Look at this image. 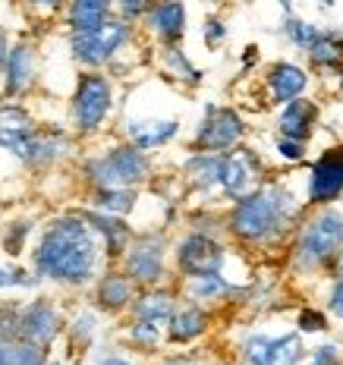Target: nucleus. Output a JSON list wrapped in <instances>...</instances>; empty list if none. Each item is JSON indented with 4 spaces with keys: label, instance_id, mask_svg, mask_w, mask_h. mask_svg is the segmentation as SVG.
<instances>
[{
    "label": "nucleus",
    "instance_id": "nucleus-30",
    "mask_svg": "<svg viewBox=\"0 0 343 365\" xmlns=\"http://www.w3.org/2000/svg\"><path fill=\"white\" fill-rule=\"evenodd\" d=\"M161 70L170 76V79L183 82V86H202V70L186 57V51H183L180 44L161 48Z\"/></svg>",
    "mask_w": 343,
    "mask_h": 365
},
{
    "label": "nucleus",
    "instance_id": "nucleus-45",
    "mask_svg": "<svg viewBox=\"0 0 343 365\" xmlns=\"http://www.w3.org/2000/svg\"><path fill=\"white\" fill-rule=\"evenodd\" d=\"M0 365H10V344L0 346Z\"/></svg>",
    "mask_w": 343,
    "mask_h": 365
},
{
    "label": "nucleus",
    "instance_id": "nucleus-39",
    "mask_svg": "<svg viewBox=\"0 0 343 365\" xmlns=\"http://www.w3.org/2000/svg\"><path fill=\"white\" fill-rule=\"evenodd\" d=\"M306 365H343V346L337 344H322L309 353Z\"/></svg>",
    "mask_w": 343,
    "mask_h": 365
},
{
    "label": "nucleus",
    "instance_id": "nucleus-33",
    "mask_svg": "<svg viewBox=\"0 0 343 365\" xmlns=\"http://www.w3.org/2000/svg\"><path fill=\"white\" fill-rule=\"evenodd\" d=\"M32 230H35V220H29V217L6 224L4 233H0V246H4V252L10 258H19L22 252H26V242H29V237H32Z\"/></svg>",
    "mask_w": 343,
    "mask_h": 365
},
{
    "label": "nucleus",
    "instance_id": "nucleus-21",
    "mask_svg": "<svg viewBox=\"0 0 343 365\" xmlns=\"http://www.w3.org/2000/svg\"><path fill=\"white\" fill-rule=\"evenodd\" d=\"M180 302L183 299H180V293L173 290V287H151V290H139L133 309H129V318L158 324V328L167 331V322L173 318V312H177Z\"/></svg>",
    "mask_w": 343,
    "mask_h": 365
},
{
    "label": "nucleus",
    "instance_id": "nucleus-28",
    "mask_svg": "<svg viewBox=\"0 0 343 365\" xmlns=\"http://www.w3.org/2000/svg\"><path fill=\"white\" fill-rule=\"evenodd\" d=\"M139 202V189H91L88 208L111 217H126Z\"/></svg>",
    "mask_w": 343,
    "mask_h": 365
},
{
    "label": "nucleus",
    "instance_id": "nucleus-26",
    "mask_svg": "<svg viewBox=\"0 0 343 365\" xmlns=\"http://www.w3.org/2000/svg\"><path fill=\"white\" fill-rule=\"evenodd\" d=\"M73 142L66 139L63 133H38L32 142H29L26 155H22V161H26L29 167H51L57 161H63L66 155H70Z\"/></svg>",
    "mask_w": 343,
    "mask_h": 365
},
{
    "label": "nucleus",
    "instance_id": "nucleus-25",
    "mask_svg": "<svg viewBox=\"0 0 343 365\" xmlns=\"http://www.w3.org/2000/svg\"><path fill=\"white\" fill-rule=\"evenodd\" d=\"M63 16L70 35H86L113 19V4L108 0H73L70 6H63Z\"/></svg>",
    "mask_w": 343,
    "mask_h": 365
},
{
    "label": "nucleus",
    "instance_id": "nucleus-41",
    "mask_svg": "<svg viewBox=\"0 0 343 365\" xmlns=\"http://www.w3.org/2000/svg\"><path fill=\"white\" fill-rule=\"evenodd\" d=\"M202 38H205V44H208L211 51L220 48V44L227 41V26H224V19L220 16H208L202 22Z\"/></svg>",
    "mask_w": 343,
    "mask_h": 365
},
{
    "label": "nucleus",
    "instance_id": "nucleus-10",
    "mask_svg": "<svg viewBox=\"0 0 343 365\" xmlns=\"http://www.w3.org/2000/svg\"><path fill=\"white\" fill-rule=\"evenodd\" d=\"M265 182H268V164L255 148L240 145L230 155H224V164H220V195L224 199L236 205L258 192Z\"/></svg>",
    "mask_w": 343,
    "mask_h": 365
},
{
    "label": "nucleus",
    "instance_id": "nucleus-19",
    "mask_svg": "<svg viewBox=\"0 0 343 365\" xmlns=\"http://www.w3.org/2000/svg\"><path fill=\"white\" fill-rule=\"evenodd\" d=\"M180 135V120L173 117H135L126 120V142L135 145L145 155H151L155 148L170 145Z\"/></svg>",
    "mask_w": 343,
    "mask_h": 365
},
{
    "label": "nucleus",
    "instance_id": "nucleus-31",
    "mask_svg": "<svg viewBox=\"0 0 343 365\" xmlns=\"http://www.w3.org/2000/svg\"><path fill=\"white\" fill-rule=\"evenodd\" d=\"M123 340H126V344L133 346V349H139V353H145V356H155L158 349H161V344L167 340V331H164V328H158V324L135 322V318H129Z\"/></svg>",
    "mask_w": 343,
    "mask_h": 365
},
{
    "label": "nucleus",
    "instance_id": "nucleus-17",
    "mask_svg": "<svg viewBox=\"0 0 343 365\" xmlns=\"http://www.w3.org/2000/svg\"><path fill=\"white\" fill-rule=\"evenodd\" d=\"M211 324H215V315H211V309L199 306V302H189L183 299L177 312H173V318L167 322V344L173 346H193L199 344L205 334L211 331Z\"/></svg>",
    "mask_w": 343,
    "mask_h": 365
},
{
    "label": "nucleus",
    "instance_id": "nucleus-47",
    "mask_svg": "<svg viewBox=\"0 0 343 365\" xmlns=\"http://www.w3.org/2000/svg\"><path fill=\"white\" fill-rule=\"evenodd\" d=\"M0 108H4V91H0Z\"/></svg>",
    "mask_w": 343,
    "mask_h": 365
},
{
    "label": "nucleus",
    "instance_id": "nucleus-29",
    "mask_svg": "<svg viewBox=\"0 0 343 365\" xmlns=\"http://www.w3.org/2000/svg\"><path fill=\"white\" fill-rule=\"evenodd\" d=\"M309 359L306 340H302L300 331H287V334H274L271 349L265 356L262 365H302Z\"/></svg>",
    "mask_w": 343,
    "mask_h": 365
},
{
    "label": "nucleus",
    "instance_id": "nucleus-34",
    "mask_svg": "<svg viewBox=\"0 0 343 365\" xmlns=\"http://www.w3.org/2000/svg\"><path fill=\"white\" fill-rule=\"evenodd\" d=\"M19 318H22V302L16 299L0 302V346L19 344Z\"/></svg>",
    "mask_w": 343,
    "mask_h": 365
},
{
    "label": "nucleus",
    "instance_id": "nucleus-3",
    "mask_svg": "<svg viewBox=\"0 0 343 365\" xmlns=\"http://www.w3.org/2000/svg\"><path fill=\"white\" fill-rule=\"evenodd\" d=\"M343 255V208H309L290 246V264L300 274L331 268Z\"/></svg>",
    "mask_w": 343,
    "mask_h": 365
},
{
    "label": "nucleus",
    "instance_id": "nucleus-27",
    "mask_svg": "<svg viewBox=\"0 0 343 365\" xmlns=\"http://www.w3.org/2000/svg\"><path fill=\"white\" fill-rule=\"evenodd\" d=\"M309 66L318 73H340L343 70V35L334 29H322L318 41L309 51Z\"/></svg>",
    "mask_w": 343,
    "mask_h": 365
},
{
    "label": "nucleus",
    "instance_id": "nucleus-14",
    "mask_svg": "<svg viewBox=\"0 0 343 365\" xmlns=\"http://www.w3.org/2000/svg\"><path fill=\"white\" fill-rule=\"evenodd\" d=\"M312 86V76L306 66L293 63V60H277L265 70V88H268V101L277 104V108H287V104L306 98V91Z\"/></svg>",
    "mask_w": 343,
    "mask_h": 365
},
{
    "label": "nucleus",
    "instance_id": "nucleus-6",
    "mask_svg": "<svg viewBox=\"0 0 343 365\" xmlns=\"http://www.w3.org/2000/svg\"><path fill=\"white\" fill-rule=\"evenodd\" d=\"M167 255H173V246L167 242L161 230H145L135 233L129 242L123 262L117 264L120 271L133 280L139 290H151V287H167Z\"/></svg>",
    "mask_w": 343,
    "mask_h": 365
},
{
    "label": "nucleus",
    "instance_id": "nucleus-5",
    "mask_svg": "<svg viewBox=\"0 0 343 365\" xmlns=\"http://www.w3.org/2000/svg\"><path fill=\"white\" fill-rule=\"evenodd\" d=\"M113 113V82L108 73H86L76 76L70 95V123L79 135L101 133L108 117Z\"/></svg>",
    "mask_w": 343,
    "mask_h": 365
},
{
    "label": "nucleus",
    "instance_id": "nucleus-38",
    "mask_svg": "<svg viewBox=\"0 0 343 365\" xmlns=\"http://www.w3.org/2000/svg\"><path fill=\"white\" fill-rule=\"evenodd\" d=\"M274 155L280 158L284 164H302L309 155V145H302V142H293V139H280L274 142Z\"/></svg>",
    "mask_w": 343,
    "mask_h": 365
},
{
    "label": "nucleus",
    "instance_id": "nucleus-2",
    "mask_svg": "<svg viewBox=\"0 0 343 365\" xmlns=\"http://www.w3.org/2000/svg\"><path fill=\"white\" fill-rule=\"evenodd\" d=\"M306 215V199H296L284 182L268 180L249 199L230 205L224 220L227 237L236 240L240 246H271L284 237H296Z\"/></svg>",
    "mask_w": 343,
    "mask_h": 365
},
{
    "label": "nucleus",
    "instance_id": "nucleus-18",
    "mask_svg": "<svg viewBox=\"0 0 343 365\" xmlns=\"http://www.w3.org/2000/svg\"><path fill=\"white\" fill-rule=\"evenodd\" d=\"M82 217L91 224V230L101 237L104 242V258L111 262V268H117L123 262L129 242L135 240V230L126 224V217H111V215H101V211H91V208H79Z\"/></svg>",
    "mask_w": 343,
    "mask_h": 365
},
{
    "label": "nucleus",
    "instance_id": "nucleus-20",
    "mask_svg": "<svg viewBox=\"0 0 343 365\" xmlns=\"http://www.w3.org/2000/svg\"><path fill=\"white\" fill-rule=\"evenodd\" d=\"M186 19L189 13L183 4H151L142 26L161 48H170V44H180L183 35H186Z\"/></svg>",
    "mask_w": 343,
    "mask_h": 365
},
{
    "label": "nucleus",
    "instance_id": "nucleus-11",
    "mask_svg": "<svg viewBox=\"0 0 343 365\" xmlns=\"http://www.w3.org/2000/svg\"><path fill=\"white\" fill-rule=\"evenodd\" d=\"M66 331V318L60 306L51 296H38L32 302H22V318H19V344L48 349L54 346V340Z\"/></svg>",
    "mask_w": 343,
    "mask_h": 365
},
{
    "label": "nucleus",
    "instance_id": "nucleus-12",
    "mask_svg": "<svg viewBox=\"0 0 343 365\" xmlns=\"http://www.w3.org/2000/svg\"><path fill=\"white\" fill-rule=\"evenodd\" d=\"M343 195V145L324 148L306 173V205L309 208H331Z\"/></svg>",
    "mask_w": 343,
    "mask_h": 365
},
{
    "label": "nucleus",
    "instance_id": "nucleus-37",
    "mask_svg": "<svg viewBox=\"0 0 343 365\" xmlns=\"http://www.w3.org/2000/svg\"><path fill=\"white\" fill-rule=\"evenodd\" d=\"M38 287V274L29 268H4L0 264V290H32Z\"/></svg>",
    "mask_w": 343,
    "mask_h": 365
},
{
    "label": "nucleus",
    "instance_id": "nucleus-7",
    "mask_svg": "<svg viewBox=\"0 0 343 365\" xmlns=\"http://www.w3.org/2000/svg\"><path fill=\"white\" fill-rule=\"evenodd\" d=\"M129 41H133V26L113 13V19H108L101 29H95V32L70 35V57L79 66H86V73H104V66H108Z\"/></svg>",
    "mask_w": 343,
    "mask_h": 365
},
{
    "label": "nucleus",
    "instance_id": "nucleus-40",
    "mask_svg": "<svg viewBox=\"0 0 343 365\" xmlns=\"http://www.w3.org/2000/svg\"><path fill=\"white\" fill-rule=\"evenodd\" d=\"M324 312L331 318H337V322H343V274H337V277L331 280V287H327Z\"/></svg>",
    "mask_w": 343,
    "mask_h": 365
},
{
    "label": "nucleus",
    "instance_id": "nucleus-46",
    "mask_svg": "<svg viewBox=\"0 0 343 365\" xmlns=\"http://www.w3.org/2000/svg\"><path fill=\"white\" fill-rule=\"evenodd\" d=\"M337 88H340V95H343V70L337 73Z\"/></svg>",
    "mask_w": 343,
    "mask_h": 365
},
{
    "label": "nucleus",
    "instance_id": "nucleus-16",
    "mask_svg": "<svg viewBox=\"0 0 343 365\" xmlns=\"http://www.w3.org/2000/svg\"><path fill=\"white\" fill-rule=\"evenodd\" d=\"M38 133H41V129H38V120L26 104L4 101V108H0V148L22 158L29 148V142H32Z\"/></svg>",
    "mask_w": 343,
    "mask_h": 365
},
{
    "label": "nucleus",
    "instance_id": "nucleus-15",
    "mask_svg": "<svg viewBox=\"0 0 343 365\" xmlns=\"http://www.w3.org/2000/svg\"><path fill=\"white\" fill-rule=\"evenodd\" d=\"M135 296H139V287L120 268L101 271V277L91 284V302H95V312H101V315H123V312L133 309Z\"/></svg>",
    "mask_w": 343,
    "mask_h": 365
},
{
    "label": "nucleus",
    "instance_id": "nucleus-23",
    "mask_svg": "<svg viewBox=\"0 0 343 365\" xmlns=\"http://www.w3.org/2000/svg\"><path fill=\"white\" fill-rule=\"evenodd\" d=\"M318 126V104L312 98H300V101L287 104L277 110V135L280 139H293L309 145V139L315 135Z\"/></svg>",
    "mask_w": 343,
    "mask_h": 365
},
{
    "label": "nucleus",
    "instance_id": "nucleus-35",
    "mask_svg": "<svg viewBox=\"0 0 343 365\" xmlns=\"http://www.w3.org/2000/svg\"><path fill=\"white\" fill-rule=\"evenodd\" d=\"M95 328H98V315L95 312H79L73 322H66V334L79 349H86L95 340Z\"/></svg>",
    "mask_w": 343,
    "mask_h": 365
},
{
    "label": "nucleus",
    "instance_id": "nucleus-22",
    "mask_svg": "<svg viewBox=\"0 0 343 365\" xmlns=\"http://www.w3.org/2000/svg\"><path fill=\"white\" fill-rule=\"evenodd\" d=\"M242 293H246V287L233 284V280L224 277V274H211V277L183 280V299L199 302V306H205V309H215V306H220V302L240 299Z\"/></svg>",
    "mask_w": 343,
    "mask_h": 365
},
{
    "label": "nucleus",
    "instance_id": "nucleus-13",
    "mask_svg": "<svg viewBox=\"0 0 343 365\" xmlns=\"http://www.w3.org/2000/svg\"><path fill=\"white\" fill-rule=\"evenodd\" d=\"M41 76V57H38L35 41H16L10 51V60L4 66V98L6 101H19V98L32 95Z\"/></svg>",
    "mask_w": 343,
    "mask_h": 365
},
{
    "label": "nucleus",
    "instance_id": "nucleus-8",
    "mask_svg": "<svg viewBox=\"0 0 343 365\" xmlns=\"http://www.w3.org/2000/svg\"><path fill=\"white\" fill-rule=\"evenodd\" d=\"M249 123L236 108H220V104H205L202 123L195 126L193 151L202 155H230L233 148L246 145Z\"/></svg>",
    "mask_w": 343,
    "mask_h": 365
},
{
    "label": "nucleus",
    "instance_id": "nucleus-9",
    "mask_svg": "<svg viewBox=\"0 0 343 365\" xmlns=\"http://www.w3.org/2000/svg\"><path fill=\"white\" fill-rule=\"evenodd\" d=\"M224 264H227V246L215 233L189 230L186 237L173 242V268H177L183 280L224 274Z\"/></svg>",
    "mask_w": 343,
    "mask_h": 365
},
{
    "label": "nucleus",
    "instance_id": "nucleus-43",
    "mask_svg": "<svg viewBox=\"0 0 343 365\" xmlns=\"http://www.w3.org/2000/svg\"><path fill=\"white\" fill-rule=\"evenodd\" d=\"M10 51H13L10 32H6L4 26H0V76H4V66H6V60H10Z\"/></svg>",
    "mask_w": 343,
    "mask_h": 365
},
{
    "label": "nucleus",
    "instance_id": "nucleus-36",
    "mask_svg": "<svg viewBox=\"0 0 343 365\" xmlns=\"http://www.w3.org/2000/svg\"><path fill=\"white\" fill-rule=\"evenodd\" d=\"M331 328V315L324 309H315V306H302L300 315H296V331L306 337V334H324Z\"/></svg>",
    "mask_w": 343,
    "mask_h": 365
},
{
    "label": "nucleus",
    "instance_id": "nucleus-24",
    "mask_svg": "<svg viewBox=\"0 0 343 365\" xmlns=\"http://www.w3.org/2000/svg\"><path fill=\"white\" fill-rule=\"evenodd\" d=\"M220 164H224V155H202V151H193V155L183 161V180L193 192L199 195H215L220 192Z\"/></svg>",
    "mask_w": 343,
    "mask_h": 365
},
{
    "label": "nucleus",
    "instance_id": "nucleus-4",
    "mask_svg": "<svg viewBox=\"0 0 343 365\" xmlns=\"http://www.w3.org/2000/svg\"><path fill=\"white\" fill-rule=\"evenodd\" d=\"M151 155H145L129 142H117L101 155L88 158L82 173L91 189H142L151 180Z\"/></svg>",
    "mask_w": 343,
    "mask_h": 365
},
{
    "label": "nucleus",
    "instance_id": "nucleus-32",
    "mask_svg": "<svg viewBox=\"0 0 343 365\" xmlns=\"http://www.w3.org/2000/svg\"><path fill=\"white\" fill-rule=\"evenodd\" d=\"M284 13H287V19H284V35H287V41L293 44L296 51L309 54L312 44H315L318 35H322V29H318L315 22H309V19L293 16V6H284Z\"/></svg>",
    "mask_w": 343,
    "mask_h": 365
},
{
    "label": "nucleus",
    "instance_id": "nucleus-44",
    "mask_svg": "<svg viewBox=\"0 0 343 365\" xmlns=\"http://www.w3.org/2000/svg\"><path fill=\"white\" fill-rule=\"evenodd\" d=\"M98 365H135V362H129L126 356H117V353H111V356H101V359H98Z\"/></svg>",
    "mask_w": 343,
    "mask_h": 365
},
{
    "label": "nucleus",
    "instance_id": "nucleus-1",
    "mask_svg": "<svg viewBox=\"0 0 343 365\" xmlns=\"http://www.w3.org/2000/svg\"><path fill=\"white\" fill-rule=\"evenodd\" d=\"M101 258L104 242L82 211H63L41 227L32 249V271L38 280H51L57 287H88L101 277Z\"/></svg>",
    "mask_w": 343,
    "mask_h": 365
},
{
    "label": "nucleus",
    "instance_id": "nucleus-42",
    "mask_svg": "<svg viewBox=\"0 0 343 365\" xmlns=\"http://www.w3.org/2000/svg\"><path fill=\"white\" fill-rule=\"evenodd\" d=\"M158 365H211V362L199 353H177V356H164Z\"/></svg>",
    "mask_w": 343,
    "mask_h": 365
}]
</instances>
